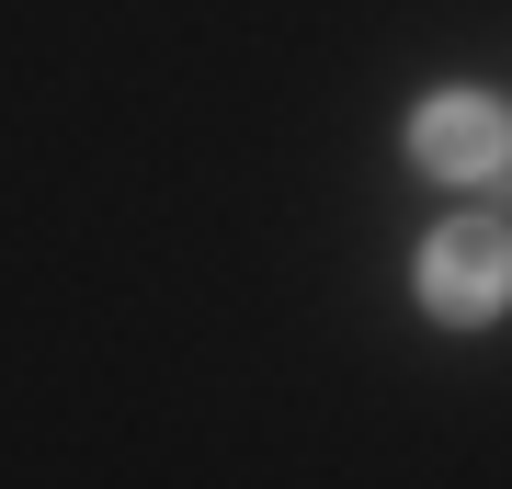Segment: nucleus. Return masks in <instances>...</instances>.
Here are the masks:
<instances>
[{
	"instance_id": "f257e3e1",
	"label": "nucleus",
	"mask_w": 512,
	"mask_h": 489,
	"mask_svg": "<svg viewBox=\"0 0 512 489\" xmlns=\"http://www.w3.org/2000/svg\"><path fill=\"white\" fill-rule=\"evenodd\" d=\"M410 296H421L444 330L501 319V308H512V228H501V217H444L433 239H421V262H410Z\"/></svg>"
},
{
	"instance_id": "f03ea898",
	"label": "nucleus",
	"mask_w": 512,
	"mask_h": 489,
	"mask_svg": "<svg viewBox=\"0 0 512 489\" xmlns=\"http://www.w3.org/2000/svg\"><path fill=\"white\" fill-rule=\"evenodd\" d=\"M410 160L433 171V182H501L512 114L490 103V91H433V103L410 114Z\"/></svg>"
}]
</instances>
